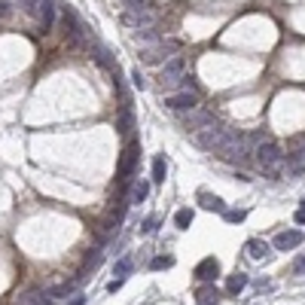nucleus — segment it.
<instances>
[{"mask_svg":"<svg viewBox=\"0 0 305 305\" xmlns=\"http://www.w3.org/2000/svg\"><path fill=\"white\" fill-rule=\"evenodd\" d=\"M211 125H217L214 122V113H208V110H189V116H186V122H183V128L186 131H202V128H211Z\"/></svg>","mask_w":305,"mask_h":305,"instance_id":"6e6552de","label":"nucleus"},{"mask_svg":"<svg viewBox=\"0 0 305 305\" xmlns=\"http://www.w3.org/2000/svg\"><path fill=\"white\" fill-rule=\"evenodd\" d=\"M141 229H144V232H153V229H156V217H150V220H147Z\"/></svg>","mask_w":305,"mask_h":305,"instance_id":"2f4dec72","label":"nucleus"},{"mask_svg":"<svg viewBox=\"0 0 305 305\" xmlns=\"http://www.w3.org/2000/svg\"><path fill=\"white\" fill-rule=\"evenodd\" d=\"M137 162H141V144H137V141H131V144L122 150L119 165H116V186H119V192H125V189L131 186V174H134Z\"/></svg>","mask_w":305,"mask_h":305,"instance_id":"f257e3e1","label":"nucleus"},{"mask_svg":"<svg viewBox=\"0 0 305 305\" xmlns=\"http://www.w3.org/2000/svg\"><path fill=\"white\" fill-rule=\"evenodd\" d=\"M116 229H119V220L110 217V220H104V223L98 226V235H101V238H110V235H116Z\"/></svg>","mask_w":305,"mask_h":305,"instance_id":"5701e85b","label":"nucleus"},{"mask_svg":"<svg viewBox=\"0 0 305 305\" xmlns=\"http://www.w3.org/2000/svg\"><path fill=\"white\" fill-rule=\"evenodd\" d=\"M18 6H21V12H27V15H37V6H40V0H15Z\"/></svg>","mask_w":305,"mask_h":305,"instance_id":"bb28decb","label":"nucleus"},{"mask_svg":"<svg viewBox=\"0 0 305 305\" xmlns=\"http://www.w3.org/2000/svg\"><path fill=\"white\" fill-rule=\"evenodd\" d=\"M131 79H134V86H137V89H144V86H147V79L141 76V70H134V73H131Z\"/></svg>","mask_w":305,"mask_h":305,"instance_id":"c756f323","label":"nucleus"},{"mask_svg":"<svg viewBox=\"0 0 305 305\" xmlns=\"http://www.w3.org/2000/svg\"><path fill=\"white\" fill-rule=\"evenodd\" d=\"M174 223H177V229H189V226H192V211H189V208H180V211L174 214Z\"/></svg>","mask_w":305,"mask_h":305,"instance_id":"412c9836","label":"nucleus"},{"mask_svg":"<svg viewBox=\"0 0 305 305\" xmlns=\"http://www.w3.org/2000/svg\"><path fill=\"white\" fill-rule=\"evenodd\" d=\"M67 305H86V296H73V302H67Z\"/></svg>","mask_w":305,"mask_h":305,"instance_id":"c9c22d12","label":"nucleus"},{"mask_svg":"<svg viewBox=\"0 0 305 305\" xmlns=\"http://www.w3.org/2000/svg\"><path fill=\"white\" fill-rule=\"evenodd\" d=\"M217 302H220V290L214 284L199 287V305H217Z\"/></svg>","mask_w":305,"mask_h":305,"instance_id":"4468645a","label":"nucleus"},{"mask_svg":"<svg viewBox=\"0 0 305 305\" xmlns=\"http://www.w3.org/2000/svg\"><path fill=\"white\" fill-rule=\"evenodd\" d=\"M128 272H131V260H119V263H116V275H122V278H125Z\"/></svg>","mask_w":305,"mask_h":305,"instance_id":"c85d7f7f","label":"nucleus"},{"mask_svg":"<svg viewBox=\"0 0 305 305\" xmlns=\"http://www.w3.org/2000/svg\"><path fill=\"white\" fill-rule=\"evenodd\" d=\"M223 217H226V220H229V223H241V220H244V217H247V214H244V211H226V214H223Z\"/></svg>","mask_w":305,"mask_h":305,"instance_id":"cd10ccee","label":"nucleus"},{"mask_svg":"<svg viewBox=\"0 0 305 305\" xmlns=\"http://www.w3.org/2000/svg\"><path fill=\"white\" fill-rule=\"evenodd\" d=\"M199 199H202V208H208V211H217V214H226V205H223V199H217V196H211V192H199Z\"/></svg>","mask_w":305,"mask_h":305,"instance_id":"2eb2a0df","label":"nucleus"},{"mask_svg":"<svg viewBox=\"0 0 305 305\" xmlns=\"http://www.w3.org/2000/svg\"><path fill=\"white\" fill-rule=\"evenodd\" d=\"M134 43H137V46H141V43H144V46H153V43H159V31H156V27H144L141 34H134Z\"/></svg>","mask_w":305,"mask_h":305,"instance_id":"f3484780","label":"nucleus"},{"mask_svg":"<svg viewBox=\"0 0 305 305\" xmlns=\"http://www.w3.org/2000/svg\"><path fill=\"white\" fill-rule=\"evenodd\" d=\"M165 171H168L165 159H162V156H156V159H153V183H162V180H165Z\"/></svg>","mask_w":305,"mask_h":305,"instance_id":"aec40b11","label":"nucleus"},{"mask_svg":"<svg viewBox=\"0 0 305 305\" xmlns=\"http://www.w3.org/2000/svg\"><path fill=\"white\" fill-rule=\"evenodd\" d=\"M202 284H211V281H217L220 278V263L214 260V257H205L199 266H196V272H192Z\"/></svg>","mask_w":305,"mask_h":305,"instance_id":"1a4fd4ad","label":"nucleus"},{"mask_svg":"<svg viewBox=\"0 0 305 305\" xmlns=\"http://www.w3.org/2000/svg\"><path fill=\"white\" fill-rule=\"evenodd\" d=\"M171 266H174L171 257H156V260L150 263V269H156V272H159V269H171Z\"/></svg>","mask_w":305,"mask_h":305,"instance_id":"a878e982","label":"nucleus"},{"mask_svg":"<svg viewBox=\"0 0 305 305\" xmlns=\"http://www.w3.org/2000/svg\"><path fill=\"white\" fill-rule=\"evenodd\" d=\"M168 49H177V43H174V40H168V43L150 46V49H144V55H141V58H144L147 64H162V61H165V52H168Z\"/></svg>","mask_w":305,"mask_h":305,"instance_id":"9b49d317","label":"nucleus"},{"mask_svg":"<svg viewBox=\"0 0 305 305\" xmlns=\"http://www.w3.org/2000/svg\"><path fill=\"white\" fill-rule=\"evenodd\" d=\"M196 144L208 153H217L223 144H226V125H211V128H202L196 131Z\"/></svg>","mask_w":305,"mask_h":305,"instance_id":"7ed1b4c3","label":"nucleus"},{"mask_svg":"<svg viewBox=\"0 0 305 305\" xmlns=\"http://www.w3.org/2000/svg\"><path fill=\"white\" fill-rule=\"evenodd\" d=\"M122 21L128 24V27H153V12L147 9V6H141V9H125L122 12Z\"/></svg>","mask_w":305,"mask_h":305,"instance_id":"0eeeda50","label":"nucleus"},{"mask_svg":"<svg viewBox=\"0 0 305 305\" xmlns=\"http://www.w3.org/2000/svg\"><path fill=\"white\" fill-rule=\"evenodd\" d=\"M299 244H302V232H299V229L281 232V235L275 238V251H293V247H299Z\"/></svg>","mask_w":305,"mask_h":305,"instance_id":"f8f14e48","label":"nucleus"},{"mask_svg":"<svg viewBox=\"0 0 305 305\" xmlns=\"http://www.w3.org/2000/svg\"><path fill=\"white\" fill-rule=\"evenodd\" d=\"M37 18H40L43 34H49L52 24H55V0H40V6H37Z\"/></svg>","mask_w":305,"mask_h":305,"instance_id":"9d476101","label":"nucleus"},{"mask_svg":"<svg viewBox=\"0 0 305 305\" xmlns=\"http://www.w3.org/2000/svg\"><path fill=\"white\" fill-rule=\"evenodd\" d=\"M131 125H134V116H131V110L125 107V110H122V116H119V122H116V128H119L122 134H128V131H131Z\"/></svg>","mask_w":305,"mask_h":305,"instance_id":"4be33fe9","label":"nucleus"},{"mask_svg":"<svg viewBox=\"0 0 305 305\" xmlns=\"http://www.w3.org/2000/svg\"><path fill=\"white\" fill-rule=\"evenodd\" d=\"M305 171V153H293L290 159H287V177H296V174H302Z\"/></svg>","mask_w":305,"mask_h":305,"instance_id":"dca6fc26","label":"nucleus"},{"mask_svg":"<svg viewBox=\"0 0 305 305\" xmlns=\"http://www.w3.org/2000/svg\"><path fill=\"white\" fill-rule=\"evenodd\" d=\"M244 287H247V275H241V272H238V275H232V278H229V284H226L229 296H238Z\"/></svg>","mask_w":305,"mask_h":305,"instance_id":"6ab92c4d","label":"nucleus"},{"mask_svg":"<svg viewBox=\"0 0 305 305\" xmlns=\"http://www.w3.org/2000/svg\"><path fill=\"white\" fill-rule=\"evenodd\" d=\"M247 254H251L254 260H263V257L269 254V244L260 241V238H251V241H247Z\"/></svg>","mask_w":305,"mask_h":305,"instance_id":"a211bd4d","label":"nucleus"},{"mask_svg":"<svg viewBox=\"0 0 305 305\" xmlns=\"http://www.w3.org/2000/svg\"><path fill=\"white\" fill-rule=\"evenodd\" d=\"M254 153H257V156H254V162H257V168H260V171H266V174L281 171V165H284V153H281V147H278L275 141L260 144Z\"/></svg>","mask_w":305,"mask_h":305,"instance_id":"f03ea898","label":"nucleus"},{"mask_svg":"<svg viewBox=\"0 0 305 305\" xmlns=\"http://www.w3.org/2000/svg\"><path fill=\"white\" fill-rule=\"evenodd\" d=\"M9 12H12V9H9V3H6V0H0V18H9Z\"/></svg>","mask_w":305,"mask_h":305,"instance_id":"7c9ffc66","label":"nucleus"},{"mask_svg":"<svg viewBox=\"0 0 305 305\" xmlns=\"http://www.w3.org/2000/svg\"><path fill=\"white\" fill-rule=\"evenodd\" d=\"M119 287H122V278H119V281H110V284H107V290H110V293H116Z\"/></svg>","mask_w":305,"mask_h":305,"instance_id":"473e14b6","label":"nucleus"},{"mask_svg":"<svg viewBox=\"0 0 305 305\" xmlns=\"http://www.w3.org/2000/svg\"><path fill=\"white\" fill-rule=\"evenodd\" d=\"M296 223H305V208H299V211H296Z\"/></svg>","mask_w":305,"mask_h":305,"instance_id":"f704fd0d","label":"nucleus"},{"mask_svg":"<svg viewBox=\"0 0 305 305\" xmlns=\"http://www.w3.org/2000/svg\"><path fill=\"white\" fill-rule=\"evenodd\" d=\"M183 70H186V61L177 55V58H171V61H165L162 64V73H159V79H162V86L165 89H174V86H180V79H183Z\"/></svg>","mask_w":305,"mask_h":305,"instance_id":"39448f33","label":"nucleus"},{"mask_svg":"<svg viewBox=\"0 0 305 305\" xmlns=\"http://www.w3.org/2000/svg\"><path fill=\"white\" fill-rule=\"evenodd\" d=\"M293 272H305V257H302V260H296V266H293Z\"/></svg>","mask_w":305,"mask_h":305,"instance_id":"72a5a7b5","label":"nucleus"},{"mask_svg":"<svg viewBox=\"0 0 305 305\" xmlns=\"http://www.w3.org/2000/svg\"><path fill=\"white\" fill-rule=\"evenodd\" d=\"M61 21H64V37L73 43V46H82V40H86V27H82V21H79V15L70 9V6H64L61 9Z\"/></svg>","mask_w":305,"mask_h":305,"instance_id":"20e7f679","label":"nucleus"},{"mask_svg":"<svg viewBox=\"0 0 305 305\" xmlns=\"http://www.w3.org/2000/svg\"><path fill=\"white\" fill-rule=\"evenodd\" d=\"M165 107H168V110H196V107H199V92H174V95H165Z\"/></svg>","mask_w":305,"mask_h":305,"instance_id":"423d86ee","label":"nucleus"},{"mask_svg":"<svg viewBox=\"0 0 305 305\" xmlns=\"http://www.w3.org/2000/svg\"><path fill=\"white\" fill-rule=\"evenodd\" d=\"M101 263V247H92L89 254H86V269H95Z\"/></svg>","mask_w":305,"mask_h":305,"instance_id":"393cba45","label":"nucleus"},{"mask_svg":"<svg viewBox=\"0 0 305 305\" xmlns=\"http://www.w3.org/2000/svg\"><path fill=\"white\" fill-rule=\"evenodd\" d=\"M147 192H150V183H134V186H131V199H128V202H144V199H147Z\"/></svg>","mask_w":305,"mask_h":305,"instance_id":"b1692460","label":"nucleus"},{"mask_svg":"<svg viewBox=\"0 0 305 305\" xmlns=\"http://www.w3.org/2000/svg\"><path fill=\"white\" fill-rule=\"evenodd\" d=\"M18 305H52V302H49L46 290H27V293L18 296Z\"/></svg>","mask_w":305,"mask_h":305,"instance_id":"ddd939ff","label":"nucleus"}]
</instances>
